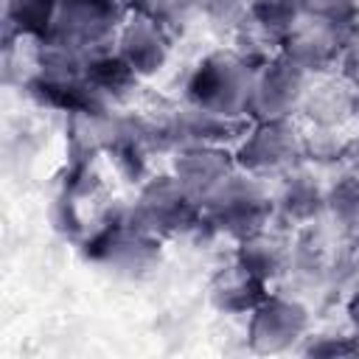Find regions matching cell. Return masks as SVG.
Returning <instances> with one entry per match:
<instances>
[{
    "label": "cell",
    "mask_w": 359,
    "mask_h": 359,
    "mask_svg": "<svg viewBox=\"0 0 359 359\" xmlns=\"http://www.w3.org/2000/svg\"><path fill=\"white\" fill-rule=\"evenodd\" d=\"M252 81L255 67L247 65L236 50H213L194 67L185 84V95L194 107L227 118H244L250 112Z\"/></svg>",
    "instance_id": "obj_1"
},
{
    "label": "cell",
    "mask_w": 359,
    "mask_h": 359,
    "mask_svg": "<svg viewBox=\"0 0 359 359\" xmlns=\"http://www.w3.org/2000/svg\"><path fill=\"white\" fill-rule=\"evenodd\" d=\"M275 213V202L255 174L233 171L210 196L202 199V224H210L219 233L244 238L255 230H264Z\"/></svg>",
    "instance_id": "obj_2"
},
{
    "label": "cell",
    "mask_w": 359,
    "mask_h": 359,
    "mask_svg": "<svg viewBox=\"0 0 359 359\" xmlns=\"http://www.w3.org/2000/svg\"><path fill=\"white\" fill-rule=\"evenodd\" d=\"M121 25V8L112 0H59L42 42L93 56L107 50V45L118 39Z\"/></svg>",
    "instance_id": "obj_3"
},
{
    "label": "cell",
    "mask_w": 359,
    "mask_h": 359,
    "mask_svg": "<svg viewBox=\"0 0 359 359\" xmlns=\"http://www.w3.org/2000/svg\"><path fill=\"white\" fill-rule=\"evenodd\" d=\"M129 219L151 236H180L202 224V202L194 199L177 177H154L140 188Z\"/></svg>",
    "instance_id": "obj_4"
},
{
    "label": "cell",
    "mask_w": 359,
    "mask_h": 359,
    "mask_svg": "<svg viewBox=\"0 0 359 359\" xmlns=\"http://www.w3.org/2000/svg\"><path fill=\"white\" fill-rule=\"evenodd\" d=\"M303 160V135L289 118L255 121L236 149V165L255 177L289 174Z\"/></svg>",
    "instance_id": "obj_5"
},
{
    "label": "cell",
    "mask_w": 359,
    "mask_h": 359,
    "mask_svg": "<svg viewBox=\"0 0 359 359\" xmlns=\"http://www.w3.org/2000/svg\"><path fill=\"white\" fill-rule=\"evenodd\" d=\"M87 255L95 258L98 264L112 266L121 275H143L160 261V244L157 236L146 233L137 227L132 219L129 222H112L107 224L90 244Z\"/></svg>",
    "instance_id": "obj_6"
},
{
    "label": "cell",
    "mask_w": 359,
    "mask_h": 359,
    "mask_svg": "<svg viewBox=\"0 0 359 359\" xmlns=\"http://www.w3.org/2000/svg\"><path fill=\"white\" fill-rule=\"evenodd\" d=\"M306 87H309V73H303L300 67H294L289 59L278 53L255 70L247 115H252L255 121L289 118L300 107Z\"/></svg>",
    "instance_id": "obj_7"
},
{
    "label": "cell",
    "mask_w": 359,
    "mask_h": 359,
    "mask_svg": "<svg viewBox=\"0 0 359 359\" xmlns=\"http://www.w3.org/2000/svg\"><path fill=\"white\" fill-rule=\"evenodd\" d=\"M238 135H247V123L241 118H227L188 104L185 109L171 112L165 123L154 126V146H224Z\"/></svg>",
    "instance_id": "obj_8"
},
{
    "label": "cell",
    "mask_w": 359,
    "mask_h": 359,
    "mask_svg": "<svg viewBox=\"0 0 359 359\" xmlns=\"http://www.w3.org/2000/svg\"><path fill=\"white\" fill-rule=\"evenodd\" d=\"M309 331V309L292 297H264L250 317V348L255 353H280Z\"/></svg>",
    "instance_id": "obj_9"
},
{
    "label": "cell",
    "mask_w": 359,
    "mask_h": 359,
    "mask_svg": "<svg viewBox=\"0 0 359 359\" xmlns=\"http://www.w3.org/2000/svg\"><path fill=\"white\" fill-rule=\"evenodd\" d=\"M115 45H118L115 53L137 76H151L165 65L171 39H168V28H163L157 20L135 11L123 20Z\"/></svg>",
    "instance_id": "obj_10"
},
{
    "label": "cell",
    "mask_w": 359,
    "mask_h": 359,
    "mask_svg": "<svg viewBox=\"0 0 359 359\" xmlns=\"http://www.w3.org/2000/svg\"><path fill=\"white\" fill-rule=\"evenodd\" d=\"M280 56L289 59L294 67H300L309 76L325 73L334 65H339L342 48L339 39L334 34L331 22H320V20H309L303 17L280 42Z\"/></svg>",
    "instance_id": "obj_11"
},
{
    "label": "cell",
    "mask_w": 359,
    "mask_h": 359,
    "mask_svg": "<svg viewBox=\"0 0 359 359\" xmlns=\"http://www.w3.org/2000/svg\"><path fill=\"white\" fill-rule=\"evenodd\" d=\"M236 168V154H230L224 146H188L180 149L174 160L177 182L199 202L210 196Z\"/></svg>",
    "instance_id": "obj_12"
},
{
    "label": "cell",
    "mask_w": 359,
    "mask_h": 359,
    "mask_svg": "<svg viewBox=\"0 0 359 359\" xmlns=\"http://www.w3.org/2000/svg\"><path fill=\"white\" fill-rule=\"evenodd\" d=\"M303 115L317 129H337L359 109V95L351 90L345 79H325L311 87H306V95L300 101Z\"/></svg>",
    "instance_id": "obj_13"
},
{
    "label": "cell",
    "mask_w": 359,
    "mask_h": 359,
    "mask_svg": "<svg viewBox=\"0 0 359 359\" xmlns=\"http://www.w3.org/2000/svg\"><path fill=\"white\" fill-rule=\"evenodd\" d=\"M289 261H292V247H289L286 236H280V233H272L264 227V230H255V233L238 238L236 264L261 280L278 278L289 266Z\"/></svg>",
    "instance_id": "obj_14"
},
{
    "label": "cell",
    "mask_w": 359,
    "mask_h": 359,
    "mask_svg": "<svg viewBox=\"0 0 359 359\" xmlns=\"http://www.w3.org/2000/svg\"><path fill=\"white\" fill-rule=\"evenodd\" d=\"M266 280L255 278L244 266L233 264L222 269L210 283V300L224 314H252V309L266 297Z\"/></svg>",
    "instance_id": "obj_15"
},
{
    "label": "cell",
    "mask_w": 359,
    "mask_h": 359,
    "mask_svg": "<svg viewBox=\"0 0 359 359\" xmlns=\"http://www.w3.org/2000/svg\"><path fill=\"white\" fill-rule=\"evenodd\" d=\"M275 210L280 219L292 224H309L325 210V191L306 171H289L283 188L275 199Z\"/></svg>",
    "instance_id": "obj_16"
},
{
    "label": "cell",
    "mask_w": 359,
    "mask_h": 359,
    "mask_svg": "<svg viewBox=\"0 0 359 359\" xmlns=\"http://www.w3.org/2000/svg\"><path fill=\"white\" fill-rule=\"evenodd\" d=\"M84 79H87V84L93 87V93L109 107L112 101L126 98V95L135 90V84H137L140 76H137L118 53L101 50V53L87 56Z\"/></svg>",
    "instance_id": "obj_17"
},
{
    "label": "cell",
    "mask_w": 359,
    "mask_h": 359,
    "mask_svg": "<svg viewBox=\"0 0 359 359\" xmlns=\"http://www.w3.org/2000/svg\"><path fill=\"white\" fill-rule=\"evenodd\" d=\"M247 20L280 45L283 36L303 20V11H300L297 0H252Z\"/></svg>",
    "instance_id": "obj_18"
},
{
    "label": "cell",
    "mask_w": 359,
    "mask_h": 359,
    "mask_svg": "<svg viewBox=\"0 0 359 359\" xmlns=\"http://www.w3.org/2000/svg\"><path fill=\"white\" fill-rule=\"evenodd\" d=\"M59 0H6V28L20 36L45 39Z\"/></svg>",
    "instance_id": "obj_19"
},
{
    "label": "cell",
    "mask_w": 359,
    "mask_h": 359,
    "mask_svg": "<svg viewBox=\"0 0 359 359\" xmlns=\"http://www.w3.org/2000/svg\"><path fill=\"white\" fill-rule=\"evenodd\" d=\"M325 210L345 230H359V174L356 171L342 174L325 191Z\"/></svg>",
    "instance_id": "obj_20"
},
{
    "label": "cell",
    "mask_w": 359,
    "mask_h": 359,
    "mask_svg": "<svg viewBox=\"0 0 359 359\" xmlns=\"http://www.w3.org/2000/svg\"><path fill=\"white\" fill-rule=\"evenodd\" d=\"M135 11L157 20L163 28H182L196 11L205 8V0H135Z\"/></svg>",
    "instance_id": "obj_21"
},
{
    "label": "cell",
    "mask_w": 359,
    "mask_h": 359,
    "mask_svg": "<svg viewBox=\"0 0 359 359\" xmlns=\"http://www.w3.org/2000/svg\"><path fill=\"white\" fill-rule=\"evenodd\" d=\"M205 17L219 31H236L250 11V0H205Z\"/></svg>",
    "instance_id": "obj_22"
},
{
    "label": "cell",
    "mask_w": 359,
    "mask_h": 359,
    "mask_svg": "<svg viewBox=\"0 0 359 359\" xmlns=\"http://www.w3.org/2000/svg\"><path fill=\"white\" fill-rule=\"evenodd\" d=\"M303 17L320 22H339L359 14V0H297Z\"/></svg>",
    "instance_id": "obj_23"
},
{
    "label": "cell",
    "mask_w": 359,
    "mask_h": 359,
    "mask_svg": "<svg viewBox=\"0 0 359 359\" xmlns=\"http://www.w3.org/2000/svg\"><path fill=\"white\" fill-rule=\"evenodd\" d=\"M306 353L311 356H356L359 353V339L353 337H317Z\"/></svg>",
    "instance_id": "obj_24"
},
{
    "label": "cell",
    "mask_w": 359,
    "mask_h": 359,
    "mask_svg": "<svg viewBox=\"0 0 359 359\" xmlns=\"http://www.w3.org/2000/svg\"><path fill=\"white\" fill-rule=\"evenodd\" d=\"M339 67H342V79L351 84V90L359 95V45L342 50L339 56Z\"/></svg>",
    "instance_id": "obj_25"
},
{
    "label": "cell",
    "mask_w": 359,
    "mask_h": 359,
    "mask_svg": "<svg viewBox=\"0 0 359 359\" xmlns=\"http://www.w3.org/2000/svg\"><path fill=\"white\" fill-rule=\"evenodd\" d=\"M342 160L348 163V168H351V171H356V174H359V135H356L353 140H348V143H345Z\"/></svg>",
    "instance_id": "obj_26"
},
{
    "label": "cell",
    "mask_w": 359,
    "mask_h": 359,
    "mask_svg": "<svg viewBox=\"0 0 359 359\" xmlns=\"http://www.w3.org/2000/svg\"><path fill=\"white\" fill-rule=\"evenodd\" d=\"M348 317H351V325H353V331H356V337H359V289L353 292V297H351V303H348Z\"/></svg>",
    "instance_id": "obj_27"
},
{
    "label": "cell",
    "mask_w": 359,
    "mask_h": 359,
    "mask_svg": "<svg viewBox=\"0 0 359 359\" xmlns=\"http://www.w3.org/2000/svg\"><path fill=\"white\" fill-rule=\"evenodd\" d=\"M356 233H359V230H356Z\"/></svg>",
    "instance_id": "obj_28"
},
{
    "label": "cell",
    "mask_w": 359,
    "mask_h": 359,
    "mask_svg": "<svg viewBox=\"0 0 359 359\" xmlns=\"http://www.w3.org/2000/svg\"><path fill=\"white\" fill-rule=\"evenodd\" d=\"M250 3H252V0H250Z\"/></svg>",
    "instance_id": "obj_29"
}]
</instances>
